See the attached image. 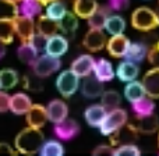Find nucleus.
Segmentation results:
<instances>
[{
    "instance_id": "1",
    "label": "nucleus",
    "mask_w": 159,
    "mask_h": 156,
    "mask_svg": "<svg viewBox=\"0 0 159 156\" xmlns=\"http://www.w3.org/2000/svg\"><path fill=\"white\" fill-rule=\"evenodd\" d=\"M43 132L41 128H35V127L28 126L27 128L21 130L18 135L14 140V146L16 151L24 155H34L38 154L41 149L42 144L45 142Z\"/></svg>"
},
{
    "instance_id": "2",
    "label": "nucleus",
    "mask_w": 159,
    "mask_h": 156,
    "mask_svg": "<svg viewBox=\"0 0 159 156\" xmlns=\"http://www.w3.org/2000/svg\"><path fill=\"white\" fill-rule=\"evenodd\" d=\"M131 25L137 31L149 32L159 28V14L149 7H138L131 14Z\"/></svg>"
},
{
    "instance_id": "3",
    "label": "nucleus",
    "mask_w": 159,
    "mask_h": 156,
    "mask_svg": "<svg viewBox=\"0 0 159 156\" xmlns=\"http://www.w3.org/2000/svg\"><path fill=\"white\" fill-rule=\"evenodd\" d=\"M127 121H129V113L124 109L116 107V109L107 112L103 123L99 127V131H101L102 135L109 137V135H112L115 131H117L119 128H121Z\"/></svg>"
},
{
    "instance_id": "4",
    "label": "nucleus",
    "mask_w": 159,
    "mask_h": 156,
    "mask_svg": "<svg viewBox=\"0 0 159 156\" xmlns=\"http://www.w3.org/2000/svg\"><path fill=\"white\" fill-rule=\"evenodd\" d=\"M31 67H32V71L38 77L48 78L60 70L61 61H60V57H55V56H50L48 53H45L42 56H38V59L34 61Z\"/></svg>"
},
{
    "instance_id": "5",
    "label": "nucleus",
    "mask_w": 159,
    "mask_h": 156,
    "mask_svg": "<svg viewBox=\"0 0 159 156\" xmlns=\"http://www.w3.org/2000/svg\"><path fill=\"white\" fill-rule=\"evenodd\" d=\"M56 88L63 98H71L80 88V77L71 69L64 70L56 78Z\"/></svg>"
},
{
    "instance_id": "6",
    "label": "nucleus",
    "mask_w": 159,
    "mask_h": 156,
    "mask_svg": "<svg viewBox=\"0 0 159 156\" xmlns=\"http://www.w3.org/2000/svg\"><path fill=\"white\" fill-rule=\"evenodd\" d=\"M14 21V29H16V35L20 38L21 43H27L31 41L36 31V22L34 18H30L27 16L18 14L17 17L13 18Z\"/></svg>"
},
{
    "instance_id": "7",
    "label": "nucleus",
    "mask_w": 159,
    "mask_h": 156,
    "mask_svg": "<svg viewBox=\"0 0 159 156\" xmlns=\"http://www.w3.org/2000/svg\"><path fill=\"white\" fill-rule=\"evenodd\" d=\"M138 134H140V131H138L135 124L126 123L121 128H119L112 135H109L110 145L119 146V145H124V144H133L138 138Z\"/></svg>"
},
{
    "instance_id": "8",
    "label": "nucleus",
    "mask_w": 159,
    "mask_h": 156,
    "mask_svg": "<svg viewBox=\"0 0 159 156\" xmlns=\"http://www.w3.org/2000/svg\"><path fill=\"white\" fill-rule=\"evenodd\" d=\"M130 39L127 38L124 33H119V35H110V38L106 42V49L112 57L121 59L124 57L127 49L130 46Z\"/></svg>"
},
{
    "instance_id": "9",
    "label": "nucleus",
    "mask_w": 159,
    "mask_h": 156,
    "mask_svg": "<svg viewBox=\"0 0 159 156\" xmlns=\"http://www.w3.org/2000/svg\"><path fill=\"white\" fill-rule=\"evenodd\" d=\"M53 132L60 141H71L80 132V126L75 120L66 118V120L56 123L53 127Z\"/></svg>"
},
{
    "instance_id": "10",
    "label": "nucleus",
    "mask_w": 159,
    "mask_h": 156,
    "mask_svg": "<svg viewBox=\"0 0 159 156\" xmlns=\"http://www.w3.org/2000/svg\"><path fill=\"white\" fill-rule=\"evenodd\" d=\"M106 35L103 33V29H93V28H89L87 33L84 36V41H82V45L89 52H99L103 47H106Z\"/></svg>"
},
{
    "instance_id": "11",
    "label": "nucleus",
    "mask_w": 159,
    "mask_h": 156,
    "mask_svg": "<svg viewBox=\"0 0 159 156\" xmlns=\"http://www.w3.org/2000/svg\"><path fill=\"white\" fill-rule=\"evenodd\" d=\"M67 50H69V41H67L66 36L55 33V35L48 38L46 46H45V53L55 56V57H61Z\"/></svg>"
},
{
    "instance_id": "12",
    "label": "nucleus",
    "mask_w": 159,
    "mask_h": 156,
    "mask_svg": "<svg viewBox=\"0 0 159 156\" xmlns=\"http://www.w3.org/2000/svg\"><path fill=\"white\" fill-rule=\"evenodd\" d=\"M46 112H48L49 121L56 124L67 118V116H69V107H67L66 102H63L61 99H53V100H50L46 105Z\"/></svg>"
},
{
    "instance_id": "13",
    "label": "nucleus",
    "mask_w": 159,
    "mask_h": 156,
    "mask_svg": "<svg viewBox=\"0 0 159 156\" xmlns=\"http://www.w3.org/2000/svg\"><path fill=\"white\" fill-rule=\"evenodd\" d=\"M95 59L91 55H80L77 59H74L70 66V69L78 75L80 78H85L93 73Z\"/></svg>"
},
{
    "instance_id": "14",
    "label": "nucleus",
    "mask_w": 159,
    "mask_h": 156,
    "mask_svg": "<svg viewBox=\"0 0 159 156\" xmlns=\"http://www.w3.org/2000/svg\"><path fill=\"white\" fill-rule=\"evenodd\" d=\"M107 114V110L105 109L103 105H91L85 109L84 112V118L88 123L89 127H93V128H99L103 123L105 117Z\"/></svg>"
},
{
    "instance_id": "15",
    "label": "nucleus",
    "mask_w": 159,
    "mask_h": 156,
    "mask_svg": "<svg viewBox=\"0 0 159 156\" xmlns=\"http://www.w3.org/2000/svg\"><path fill=\"white\" fill-rule=\"evenodd\" d=\"M27 117V123L28 126L35 127V128H42L46 124L48 118V112H46V106H42L39 103H32L31 109L28 110V113L25 114Z\"/></svg>"
},
{
    "instance_id": "16",
    "label": "nucleus",
    "mask_w": 159,
    "mask_h": 156,
    "mask_svg": "<svg viewBox=\"0 0 159 156\" xmlns=\"http://www.w3.org/2000/svg\"><path fill=\"white\" fill-rule=\"evenodd\" d=\"M103 82L99 81L95 75H88L81 84V93L88 99H95L103 93Z\"/></svg>"
},
{
    "instance_id": "17",
    "label": "nucleus",
    "mask_w": 159,
    "mask_h": 156,
    "mask_svg": "<svg viewBox=\"0 0 159 156\" xmlns=\"http://www.w3.org/2000/svg\"><path fill=\"white\" fill-rule=\"evenodd\" d=\"M32 106V100L27 93H14L10 98V112L16 116H25Z\"/></svg>"
},
{
    "instance_id": "18",
    "label": "nucleus",
    "mask_w": 159,
    "mask_h": 156,
    "mask_svg": "<svg viewBox=\"0 0 159 156\" xmlns=\"http://www.w3.org/2000/svg\"><path fill=\"white\" fill-rule=\"evenodd\" d=\"M143 85L149 98H159V67H152L143 77Z\"/></svg>"
},
{
    "instance_id": "19",
    "label": "nucleus",
    "mask_w": 159,
    "mask_h": 156,
    "mask_svg": "<svg viewBox=\"0 0 159 156\" xmlns=\"http://www.w3.org/2000/svg\"><path fill=\"white\" fill-rule=\"evenodd\" d=\"M140 74V67L137 63H133L130 60H123L121 63H119L117 69H116V75L121 82H130L138 78Z\"/></svg>"
},
{
    "instance_id": "20",
    "label": "nucleus",
    "mask_w": 159,
    "mask_h": 156,
    "mask_svg": "<svg viewBox=\"0 0 159 156\" xmlns=\"http://www.w3.org/2000/svg\"><path fill=\"white\" fill-rule=\"evenodd\" d=\"M93 75L105 84V82H109L115 78L116 71L113 70V66L109 60L98 59V60H95V66H93Z\"/></svg>"
},
{
    "instance_id": "21",
    "label": "nucleus",
    "mask_w": 159,
    "mask_h": 156,
    "mask_svg": "<svg viewBox=\"0 0 159 156\" xmlns=\"http://www.w3.org/2000/svg\"><path fill=\"white\" fill-rule=\"evenodd\" d=\"M135 126H137L140 134L151 135L159 130V118L155 113H152V114L144 116V117H138Z\"/></svg>"
},
{
    "instance_id": "22",
    "label": "nucleus",
    "mask_w": 159,
    "mask_h": 156,
    "mask_svg": "<svg viewBox=\"0 0 159 156\" xmlns=\"http://www.w3.org/2000/svg\"><path fill=\"white\" fill-rule=\"evenodd\" d=\"M145 96H148L145 92V88H144L143 82L137 81V79L127 82L126 87H124V98H126L130 103L140 100V99L145 98Z\"/></svg>"
},
{
    "instance_id": "23",
    "label": "nucleus",
    "mask_w": 159,
    "mask_h": 156,
    "mask_svg": "<svg viewBox=\"0 0 159 156\" xmlns=\"http://www.w3.org/2000/svg\"><path fill=\"white\" fill-rule=\"evenodd\" d=\"M57 31H59V22L56 21V20L48 17L46 14H43V16L41 14V16L38 17V21H36V32H39L49 38V36L57 33Z\"/></svg>"
},
{
    "instance_id": "24",
    "label": "nucleus",
    "mask_w": 159,
    "mask_h": 156,
    "mask_svg": "<svg viewBox=\"0 0 159 156\" xmlns=\"http://www.w3.org/2000/svg\"><path fill=\"white\" fill-rule=\"evenodd\" d=\"M98 6L96 0H74L73 11L78 18H88L98 8Z\"/></svg>"
},
{
    "instance_id": "25",
    "label": "nucleus",
    "mask_w": 159,
    "mask_h": 156,
    "mask_svg": "<svg viewBox=\"0 0 159 156\" xmlns=\"http://www.w3.org/2000/svg\"><path fill=\"white\" fill-rule=\"evenodd\" d=\"M147 56H148V50H147L145 45L141 43V42H133V43H130L129 49H127L126 55H124V59L138 64V63H141Z\"/></svg>"
},
{
    "instance_id": "26",
    "label": "nucleus",
    "mask_w": 159,
    "mask_h": 156,
    "mask_svg": "<svg viewBox=\"0 0 159 156\" xmlns=\"http://www.w3.org/2000/svg\"><path fill=\"white\" fill-rule=\"evenodd\" d=\"M131 110H133V113H134L135 118L144 117V116H148V114L154 113L155 103H154V100H152V98L145 96V98L140 99V100H137V102H133Z\"/></svg>"
},
{
    "instance_id": "27",
    "label": "nucleus",
    "mask_w": 159,
    "mask_h": 156,
    "mask_svg": "<svg viewBox=\"0 0 159 156\" xmlns=\"http://www.w3.org/2000/svg\"><path fill=\"white\" fill-rule=\"evenodd\" d=\"M109 14H110L109 7L98 6V8H96V10L87 18L89 28H93V29H103L105 22H106V18L109 17Z\"/></svg>"
},
{
    "instance_id": "28",
    "label": "nucleus",
    "mask_w": 159,
    "mask_h": 156,
    "mask_svg": "<svg viewBox=\"0 0 159 156\" xmlns=\"http://www.w3.org/2000/svg\"><path fill=\"white\" fill-rule=\"evenodd\" d=\"M105 31H106L109 35H119V33H123L126 29V21L119 14H109V17L106 18L105 22Z\"/></svg>"
},
{
    "instance_id": "29",
    "label": "nucleus",
    "mask_w": 159,
    "mask_h": 156,
    "mask_svg": "<svg viewBox=\"0 0 159 156\" xmlns=\"http://www.w3.org/2000/svg\"><path fill=\"white\" fill-rule=\"evenodd\" d=\"M42 7H43V4L39 0H21L18 3L20 14L27 16L30 18H36L41 16Z\"/></svg>"
},
{
    "instance_id": "30",
    "label": "nucleus",
    "mask_w": 159,
    "mask_h": 156,
    "mask_svg": "<svg viewBox=\"0 0 159 156\" xmlns=\"http://www.w3.org/2000/svg\"><path fill=\"white\" fill-rule=\"evenodd\" d=\"M38 50L30 43H21V46L17 49V57L20 59V61H22L24 64H28V66H32V63L38 59Z\"/></svg>"
},
{
    "instance_id": "31",
    "label": "nucleus",
    "mask_w": 159,
    "mask_h": 156,
    "mask_svg": "<svg viewBox=\"0 0 159 156\" xmlns=\"http://www.w3.org/2000/svg\"><path fill=\"white\" fill-rule=\"evenodd\" d=\"M78 28V17L74 11H67V14L59 21V31H61L66 35H74Z\"/></svg>"
},
{
    "instance_id": "32",
    "label": "nucleus",
    "mask_w": 159,
    "mask_h": 156,
    "mask_svg": "<svg viewBox=\"0 0 159 156\" xmlns=\"http://www.w3.org/2000/svg\"><path fill=\"white\" fill-rule=\"evenodd\" d=\"M101 103L103 105L105 109L109 112V110H113V109L120 106L121 96H120V93L115 89L103 91V93L101 95Z\"/></svg>"
},
{
    "instance_id": "33",
    "label": "nucleus",
    "mask_w": 159,
    "mask_h": 156,
    "mask_svg": "<svg viewBox=\"0 0 159 156\" xmlns=\"http://www.w3.org/2000/svg\"><path fill=\"white\" fill-rule=\"evenodd\" d=\"M20 81V75L13 69H3L0 70V82L3 89H11Z\"/></svg>"
},
{
    "instance_id": "34",
    "label": "nucleus",
    "mask_w": 159,
    "mask_h": 156,
    "mask_svg": "<svg viewBox=\"0 0 159 156\" xmlns=\"http://www.w3.org/2000/svg\"><path fill=\"white\" fill-rule=\"evenodd\" d=\"M45 14L59 22L67 14V7L61 0H56V2H52L46 6V11H45Z\"/></svg>"
},
{
    "instance_id": "35",
    "label": "nucleus",
    "mask_w": 159,
    "mask_h": 156,
    "mask_svg": "<svg viewBox=\"0 0 159 156\" xmlns=\"http://www.w3.org/2000/svg\"><path fill=\"white\" fill-rule=\"evenodd\" d=\"M18 14V3H14L11 0H0V20H13Z\"/></svg>"
},
{
    "instance_id": "36",
    "label": "nucleus",
    "mask_w": 159,
    "mask_h": 156,
    "mask_svg": "<svg viewBox=\"0 0 159 156\" xmlns=\"http://www.w3.org/2000/svg\"><path fill=\"white\" fill-rule=\"evenodd\" d=\"M16 29L13 20H0V41L6 45H10L14 41Z\"/></svg>"
},
{
    "instance_id": "37",
    "label": "nucleus",
    "mask_w": 159,
    "mask_h": 156,
    "mask_svg": "<svg viewBox=\"0 0 159 156\" xmlns=\"http://www.w3.org/2000/svg\"><path fill=\"white\" fill-rule=\"evenodd\" d=\"M39 154H41V156H61L64 154V148L59 141L50 140L42 144Z\"/></svg>"
},
{
    "instance_id": "38",
    "label": "nucleus",
    "mask_w": 159,
    "mask_h": 156,
    "mask_svg": "<svg viewBox=\"0 0 159 156\" xmlns=\"http://www.w3.org/2000/svg\"><path fill=\"white\" fill-rule=\"evenodd\" d=\"M22 87H24V89L31 91V92H41L43 89L42 78L38 77L34 71L24 75V78H22Z\"/></svg>"
},
{
    "instance_id": "39",
    "label": "nucleus",
    "mask_w": 159,
    "mask_h": 156,
    "mask_svg": "<svg viewBox=\"0 0 159 156\" xmlns=\"http://www.w3.org/2000/svg\"><path fill=\"white\" fill-rule=\"evenodd\" d=\"M115 156H140L141 155V149L137 145L133 144H124V145H119L115 148L113 151Z\"/></svg>"
},
{
    "instance_id": "40",
    "label": "nucleus",
    "mask_w": 159,
    "mask_h": 156,
    "mask_svg": "<svg viewBox=\"0 0 159 156\" xmlns=\"http://www.w3.org/2000/svg\"><path fill=\"white\" fill-rule=\"evenodd\" d=\"M46 42H48V36L42 35V33L39 32H35V35L31 38L30 43L34 47H35L38 52H42V50H45V46H46Z\"/></svg>"
},
{
    "instance_id": "41",
    "label": "nucleus",
    "mask_w": 159,
    "mask_h": 156,
    "mask_svg": "<svg viewBox=\"0 0 159 156\" xmlns=\"http://www.w3.org/2000/svg\"><path fill=\"white\" fill-rule=\"evenodd\" d=\"M147 59H148V61L152 64V67H159V41L148 50Z\"/></svg>"
},
{
    "instance_id": "42",
    "label": "nucleus",
    "mask_w": 159,
    "mask_h": 156,
    "mask_svg": "<svg viewBox=\"0 0 159 156\" xmlns=\"http://www.w3.org/2000/svg\"><path fill=\"white\" fill-rule=\"evenodd\" d=\"M130 0H107V7L112 11H123L129 8Z\"/></svg>"
},
{
    "instance_id": "43",
    "label": "nucleus",
    "mask_w": 159,
    "mask_h": 156,
    "mask_svg": "<svg viewBox=\"0 0 159 156\" xmlns=\"http://www.w3.org/2000/svg\"><path fill=\"white\" fill-rule=\"evenodd\" d=\"M113 151H115V149L112 148V145L101 144V145H98L92 151V155H95V156H107V155H113Z\"/></svg>"
},
{
    "instance_id": "44",
    "label": "nucleus",
    "mask_w": 159,
    "mask_h": 156,
    "mask_svg": "<svg viewBox=\"0 0 159 156\" xmlns=\"http://www.w3.org/2000/svg\"><path fill=\"white\" fill-rule=\"evenodd\" d=\"M10 98L7 92L0 91V113H6L7 110H10Z\"/></svg>"
},
{
    "instance_id": "45",
    "label": "nucleus",
    "mask_w": 159,
    "mask_h": 156,
    "mask_svg": "<svg viewBox=\"0 0 159 156\" xmlns=\"http://www.w3.org/2000/svg\"><path fill=\"white\" fill-rule=\"evenodd\" d=\"M16 154L13 148H11L8 144H4V142H0V156H11Z\"/></svg>"
},
{
    "instance_id": "46",
    "label": "nucleus",
    "mask_w": 159,
    "mask_h": 156,
    "mask_svg": "<svg viewBox=\"0 0 159 156\" xmlns=\"http://www.w3.org/2000/svg\"><path fill=\"white\" fill-rule=\"evenodd\" d=\"M6 52H7V49H6V43L0 41V60L6 56Z\"/></svg>"
},
{
    "instance_id": "47",
    "label": "nucleus",
    "mask_w": 159,
    "mask_h": 156,
    "mask_svg": "<svg viewBox=\"0 0 159 156\" xmlns=\"http://www.w3.org/2000/svg\"><path fill=\"white\" fill-rule=\"evenodd\" d=\"M39 2H41L42 4H43V6H48V4H49V3H52V2H56V0H39Z\"/></svg>"
},
{
    "instance_id": "48",
    "label": "nucleus",
    "mask_w": 159,
    "mask_h": 156,
    "mask_svg": "<svg viewBox=\"0 0 159 156\" xmlns=\"http://www.w3.org/2000/svg\"><path fill=\"white\" fill-rule=\"evenodd\" d=\"M157 11H158V14H159V0H158V3H157Z\"/></svg>"
},
{
    "instance_id": "49",
    "label": "nucleus",
    "mask_w": 159,
    "mask_h": 156,
    "mask_svg": "<svg viewBox=\"0 0 159 156\" xmlns=\"http://www.w3.org/2000/svg\"><path fill=\"white\" fill-rule=\"evenodd\" d=\"M11 2H14V3H20L21 0H11Z\"/></svg>"
},
{
    "instance_id": "50",
    "label": "nucleus",
    "mask_w": 159,
    "mask_h": 156,
    "mask_svg": "<svg viewBox=\"0 0 159 156\" xmlns=\"http://www.w3.org/2000/svg\"><path fill=\"white\" fill-rule=\"evenodd\" d=\"M158 146H159V130H158Z\"/></svg>"
},
{
    "instance_id": "51",
    "label": "nucleus",
    "mask_w": 159,
    "mask_h": 156,
    "mask_svg": "<svg viewBox=\"0 0 159 156\" xmlns=\"http://www.w3.org/2000/svg\"><path fill=\"white\" fill-rule=\"evenodd\" d=\"M0 89H2V82H0Z\"/></svg>"
}]
</instances>
